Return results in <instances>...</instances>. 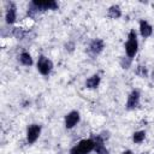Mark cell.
Masks as SVG:
<instances>
[{"label": "cell", "mask_w": 154, "mask_h": 154, "mask_svg": "<svg viewBox=\"0 0 154 154\" xmlns=\"http://www.w3.org/2000/svg\"><path fill=\"white\" fill-rule=\"evenodd\" d=\"M94 148H95V142L93 140H82L70 150V154H88Z\"/></svg>", "instance_id": "obj_1"}, {"label": "cell", "mask_w": 154, "mask_h": 154, "mask_svg": "<svg viewBox=\"0 0 154 154\" xmlns=\"http://www.w3.org/2000/svg\"><path fill=\"white\" fill-rule=\"evenodd\" d=\"M137 40H136V32L134 30H131L129 32V40L125 45V51H126V54L129 58H132L135 57V54L137 53Z\"/></svg>", "instance_id": "obj_2"}, {"label": "cell", "mask_w": 154, "mask_h": 154, "mask_svg": "<svg viewBox=\"0 0 154 154\" xmlns=\"http://www.w3.org/2000/svg\"><path fill=\"white\" fill-rule=\"evenodd\" d=\"M52 67H53L52 61H51L48 58H46V57H43V55H41V57L38 58V61H37V69H38V71H40L41 75H45V76L48 75V73L51 72Z\"/></svg>", "instance_id": "obj_3"}, {"label": "cell", "mask_w": 154, "mask_h": 154, "mask_svg": "<svg viewBox=\"0 0 154 154\" xmlns=\"http://www.w3.org/2000/svg\"><path fill=\"white\" fill-rule=\"evenodd\" d=\"M40 132H41V128L40 125L37 124H31L29 128H28V131H26V140L29 143H34L38 136H40Z\"/></svg>", "instance_id": "obj_4"}, {"label": "cell", "mask_w": 154, "mask_h": 154, "mask_svg": "<svg viewBox=\"0 0 154 154\" xmlns=\"http://www.w3.org/2000/svg\"><path fill=\"white\" fill-rule=\"evenodd\" d=\"M78 122H79V114H78V112H76V111L70 112V113L65 117V126H66L67 129L73 128Z\"/></svg>", "instance_id": "obj_5"}, {"label": "cell", "mask_w": 154, "mask_h": 154, "mask_svg": "<svg viewBox=\"0 0 154 154\" xmlns=\"http://www.w3.org/2000/svg\"><path fill=\"white\" fill-rule=\"evenodd\" d=\"M138 102H140V93L137 90H134L128 97L126 108L128 109H134V108H136L138 106Z\"/></svg>", "instance_id": "obj_6"}, {"label": "cell", "mask_w": 154, "mask_h": 154, "mask_svg": "<svg viewBox=\"0 0 154 154\" xmlns=\"http://www.w3.org/2000/svg\"><path fill=\"white\" fill-rule=\"evenodd\" d=\"M94 142H95V148L94 149H95V152L97 154H109V152L103 146V138L101 136H97Z\"/></svg>", "instance_id": "obj_7"}, {"label": "cell", "mask_w": 154, "mask_h": 154, "mask_svg": "<svg viewBox=\"0 0 154 154\" xmlns=\"http://www.w3.org/2000/svg\"><path fill=\"white\" fill-rule=\"evenodd\" d=\"M89 49H90V52H91L93 54H99V53L103 49V42H102V40H100V38L94 40V41L90 43Z\"/></svg>", "instance_id": "obj_8"}, {"label": "cell", "mask_w": 154, "mask_h": 154, "mask_svg": "<svg viewBox=\"0 0 154 154\" xmlns=\"http://www.w3.org/2000/svg\"><path fill=\"white\" fill-rule=\"evenodd\" d=\"M14 20H16V7H14V5L11 2L10 6L7 7V12H6V22H7L8 24H12V23H14Z\"/></svg>", "instance_id": "obj_9"}, {"label": "cell", "mask_w": 154, "mask_h": 154, "mask_svg": "<svg viewBox=\"0 0 154 154\" xmlns=\"http://www.w3.org/2000/svg\"><path fill=\"white\" fill-rule=\"evenodd\" d=\"M140 30H141V35L143 37H149L152 35V31H153L152 26L146 20H141V23H140Z\"/></svg>", "instance_id": "obj_10"}, {"label": "cell", "mask_w": 154, "mask_h": 154, "mask_svg": "<svg viewBox=\"0 0 154 154\" xmlns=\"http://www.w3.org/2000/svg\"><path fill=\"white\" fill-rule=\"evenodd\" d=\"M99 83H100V77H99L97 75H94V76H91V77H89V78L87 79L85 85H87L88 88H96V87L99 85Z\"/></svg>", "instance_id": "obj_11"}, {"label": "cell", "mask_w": 154, "mask_h": 154, "mask_svg": "<svg viewBox=\"0 0 154 154\" xmlns=\"http://www.w3.org/2000/svg\"><path fill=\"white\" fill-rule=\"evenodd\" d=\"M19 60H20V63H22L23 65H26V66H30V65L32 64V59H31L30 54L26 53V52H23V53L20 54Z\"/></svg>", "instance_id": "obj_12"}, {"label": "cell", "mask_w": 154, "mask_h": 154, "mask_svg": "<svg viewBox=\"0 0 154 154\" xmlns=\"http://www.w3.org/2000/svg\"><path fill=\"white\" fill-rule=\"evenodd\" d=\"M120 14H122V12H120V8H119V6H111L109 7V10H108V16L111 17V18H119L120 17Z\"/></svg>", "instance_id": "obj_13"}, {"label": "cell", "mask_w": 154, "mask_h": 154, "mask_svg": "<svg viewBox=\"0 0 154 154\" xmlns=\"http://www.w3.org/2000/svg\"><path fill=\"white\" fill-rule=\"evenodd\" d=\"M144 136H146L144 131H138V132H135V134H134L132 140H134L135 143H141V142L144 140Z\"/></svg>", "instance_id": "obj_14"}, {"label": "cell", "mask_w": 154, "mask_h": 154, "mask_svg": "<svg viewBox=\"0 0 154 154\" xmlns=\"http://www.w3.org/2000/svg\"><path fill=\"white\" fill-rule=\"evenodd\" d=\"M13 35H14L17 38H23L24 35H25V32H24L20 28H16V29L13 30Z\"/></svg>", "instance_id": "obj_15"}, {"label": "cell", "mask_w": 154, "mask_h": 154, "mask_svg": "<svg viewBox=\"0 0 154 154\" xmlns=\"http://www.w3.org/2000/svg\"><path fill=\"white\" fill-rule=\"evenodd\" d=\"M131 64V58H122L120 60V65L124 67V69H128Z\"/></svg>", "instance_id": "obj_16"}, {"label": "cell", "mask_w": 154, "mask_h": 154, "mask_svg": "<svg viewBox=\"0 0 154 154\" xmlns=\"http://www.w3.org/2000/svg\"><path fill=\"white\" fill-rule=\"evenodd\" d=\"M136 73H137V75H140V76H142V77H146V76H147V70H146L143 66H138V69H137Z\"/></svg>", "instance_id": "obj_17"}, {"label": "cell", "mask_w": 154, "mask_h": 154, "mask_svg": "<svg viewBox=\"0 0 154 154\" xmlns=\"http://www.w3.org/2000/svg\"><path fill=\"white\" fill-rule=\"evenodd\" d=\"M123 154H132V153H131V152H130V150H125V152H124V153H123Z\"/></svg>", "instance_id": "obj_18"}]
</instances>
